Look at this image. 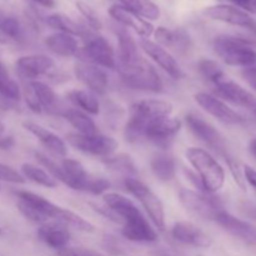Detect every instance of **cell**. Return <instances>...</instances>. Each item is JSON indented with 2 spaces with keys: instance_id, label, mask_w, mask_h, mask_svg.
Listing matches in <instances>:
<instances>
[{
  "instance_id": "25",
  "label": "cell",
  "mask_w": 256,
  "mask_h": 256,
  "mask_svg": "<svg viewBox=\"0 0 256 256\" xmlns=\"http://www.w3.org/2000/svg\"><path fill=\"white\" fill-rule=\"evenodd\" d=\"M45 45L50 52L62 58L75 56L80 49L76 36L60 32L48 35L45 38Z\"/></svg>"
},
{
  "instance_id": "39",
  "label": "cell",
  "mask_w": 256,
  "mask_h": 256,
  "mask_svg": "<svg viewBox=\"0 0 256 256\" xmlns=\"http://www.w3.org/2000/svg\"><path fill=\"white\" fill-rule=\"evenodd\" d=\"M0 32L9 38L12 42H22L24 38V30L20 22L15 16L10 15H5L4 19L0 22Z\"/></svg>"
},
{
  "instance_id": "20",
  "label": "cell",
  "mask_w": 256,
  "mask_h": 256,
  "mask_svg": "<svg viewBox=\"0 0 256 256\" xmlns=\"http://www.w3.org/2000/svg\"><path fill=\"white\" fill-rule=\"evenodd\" d=\"M55 62L48 55L35 54L20 56L15 62L16 72L25 79H36L54 69Z\"/></svg>"
},
{
  "instance_id": "59",
  "label": "cell",
  "mask_w": 256,
  "mask_h": 256,
  "mask_svg": "<svg viewBox=\"0 0 256 256\" xmlns=\"http://www.w3.org/2000/svg\"><path fill=\"white\" fill-rule=\"evenodd\" d=\"M2 234V226H0V235Z\"/></svg>"
},
{
  "instance_id": "50",
  "label": "cell",
  "mask_w": 256,
  "mask_h": 256,
  "mask_svg": "<svg viewBox=\"0 0 256 256\" xmlns=\"http://www.w3.org/2000/svg\"><path fill=\"white\" fill-rule=\"evenodd\" d=\"M242 76L244 78L245 82L256 92V66L245 68L242 72Z\"/></svg>"
},
{
  "instance_id": "3",
  "label": "cell",
  "mask_w": 256,
  "mask_h": 256,
  "mask_svg": "<svg viewBox=\"0 0 256 256\" xmlns=\"http://www.w3.org/2000/svg\"><path fill=\"white\" fill-rule=\"evenodd\" d=\"M18 198V210L24 218L36 224L56 222L62 208L45 199L42 195L26 190H16L14 192Z\"/></svg>"
},
{
  "instance_id": "34",
  "label": "cell",
  "mask_w": 256,
  "mask_h": 256,
  "mask_svg": "<svg viewBox=\"0 0 256 256\" xmlns=\"http://www.w3.org/2000/svg\"><path fill=\"white\" fill-rule=\"evenodd\" d=\"M119 2H122L120 5L132 10V12H135L145 20L155 22L162 15L160 8L152 0H119Z\"/></svg>"
},
{
  "instance_id": "1",
  "label": "cell",
  "mask_w": 256,
  "mask_h": 256,
  "mask_svg": "<svg viewBox=\"0 0 256 256\" xmlns=\"http://www.w3.org/2000/svg\"><path fill=\"white\" fill-rule=\"evenodd\" d=\"M185 156L199 174L202 192L214 194L225 184V172L216 159L202 148H188Z\"/></svg>"
},
{
  "instance_id": "11",
  "label": "cell",
  "mask_w": 256,
  "mask_h": 256,
  "mask_svg": "<svg viewBox=\"0 0 256 256\" xmlns=\"http://www.w3.org/2000/svg\"><path fill=\"white\" fill-rule=\"evenodd\" d=\"M194 99L202 109H204L208 114H210L224 124L242 125L245 122L244 116H242L239 112H235L229 105L225 104L222 100L218 99L214 95L202 92H196L194 95Z\"/></svg>"
},
{
  "instance_id": "38",
  "label": "cell",
  "mask_w": 256,
  "mask_h": 256,
  "mask_svg": "<svg viewBox=\"0 0 256 256\" xmlns=\"http://www.w3.org/2000/svg\"><path fill=\"white\" fill-rule=\"evenodd\" d=\"M148 122L140 119V118L130 115L129 120L125 124L124 136L129 142H140L145 140V129H146Z\"/></svg>"
},
{
  "instance_id": "23",
  "label": "cell",
  "mask_w": 256,
  "mask_h": 256,
  "mask_svg": "<svg viewBox=\"0 0 256 256\" xmlns=\"http://www.w3.org/2000/svg\"><path fill=\"white\" fill-rule=\"evenodd\" d=\"M122 234L125 239L132 242H155L158 240L156 232L144 215L122 222Z\"/></svg>"
},
{
  "instance_id": "43",
  "label": "cell",
  "mask_w": 256,
  "mask_h": 256,
  "mask_svg": "<svg viewBox=\"0 0 256 256\" xmlns=\"http://www.w3.org/2000/svg\"><path fill=\"white\" fill-rule=\"evenodd\" d=\"M225 162H226L228 168H229L230 172L232 175V179L235 180L238 186L242 190V192H246V182L244 179V174H242V169L240 166V164L238 162V160L235 159L232 155L225 158Z\"/></svg>"
},
{
  "instance_id": "22",
  "label": "cell",
  "mask_w": 256,
  "mask_h": 256,
  "mask_svg": "<svg viewBox=\"0 0 256 256\" xmlns=\"http://www.w3.org/2000/svg\"><path fill=\"white\" fill-rule=\"evenodd\" d=\"M102 199H104L105 205L119 218L122 222L142 216V212H140V209H138L134 202H132L125 195L119 194V192H106L102 195Z\"/></svg>"
},
{
  "instance_id": "13",
  "label": "cell",
  "mask_w": 256,
  "mask_h": 256,
  "mask_svg": "<svg viewBox=\"0 0 256 256\" xmlns=\"http://www.w3.org/2000/svg\"><path fill=\"white\" fill-rule=\"evenodd\" d=\"M218 225L238 240L250 246H256V226L245 220L234 216L226 210H222L214 220Z\"/></svg>"
},
{
  "instance_id": "16",
  "label": "cell",
  "mask_w": 256,
  "mask_h": 256,
  "mask_svg": "<svg viewBox=\"0 0 256 256\" xmlns=\"http://www.w3.org/2000/svg\"><path fill=\"white\" fill-rule=\"evenodd\" d=\"M74 72L80 82L89 88L94 94H105L109 85L106 72L100 66L89 62H78L74 65Z\"/></svg>"
},
{
  "instance_id": "2",
  "label": "cell",
  "mask_w": 256,
  "mask_h": 256,
  "mask_svg": "<svg viewBox=\"0 0 256 256\" xmlns=\"http://www.w3.org/2000/svg\"><path fill=\"white\" fill-rule=\"evenodd\" d=\"M212 49L230 66L250 68L256 65V49L244 38L219 35L212 42Z\"/></svg>"
},
{
  "instance_id": "9",
  "label": "cell",
  "mask_w": 256,
  "mask_h": 256,
  "mask_svg": "<svg viewBox=\"0 0 256 256\" xmlns=\"http://www.w3.org/2000/svg\"><path fill=\"white\" fill-rule=\"evenodd\" d=\"M179 200L188 212H192L202 219L212 220L218 216L222 210H224L220 200L212 196L208 192H199L189 189H182L179 192Z\"/></svg>"
},
{
  "instance_id": "61",
  "label": "cell",
  "mask_w": 256,
  "mask_h": 256,
  "mask_svg": "<svg viewBox=\"0 0 256 256\" xmlns=\"http://www.w3.org/2000/svg\"><path fill=\"white\" fill-rule=\"evenodd\" d=\"M0 190H2V185H0Z\"/></svg>"
},
{
  "instance_id": "47",
  "label": "cell",
  "mask_w": 256,
  "mask_h": 256,
  "mask_svg": "<svg viewBox=\"0 0 256 256\" xmlns=\"http://www.w3.org/2000/svg\"><path fill=\"white\" fill-rule=\"evenodd\" d=\"M232 2L234 6L244 10L248 14H255L256 12V0H228Z\"/></svg>"
},
{
  "instance_id": "6",
  "label": "cell",
  "mask_w": 256,
  "mask_h": 256,
  "mask_svg": "<svg viewBox=\"0 0 256 256\" xmlns=\"http://www.w3.org/2000/svg\"><path fill=\"white\" fill-rule=\"evenodd\" d=\"M124 184L128 192L139 200L155 228L160 232H164L166 222H165L164 205L160 198L148 185H145L136 178H126Z\"/></svg>"
},
{
  "instance_id": "19",
  "label": "cell",
  "mask_w": 256,
  "mask_h": 256,
  "mask_svg": "<svg viewBox=\"0 0 256 256\" xmlns=\"http://www.w3.org/2000/svg\"><path fill=\"white\" fill-rule=\"evenodd\" d=\"M22 126L26 132H29L30 134L34 135L38 140L42 144V146L48 150L49 152H52L55 156L65 158L68 154V148L65 144L64 140L56 135L55 132H50L49 129H46L42 125L38 124V122H32V120H25L22 122Z\"/></svg>"
},
{
  "instance_id": "49",
  "label": "cell",
  "mask_w": 256,
  "mask_h": 256,
  "mask_svg": "<svg viewBox=\"0 0 256 256\" xmlns=\"http://www.w3.org/2000/svg\"><path fill=\"white\" fill-rule=\"evenodd\" d=\"M90 206H92L95 212H99L100 215H102V216L106 218V219L112 220V222H120L119 218H118L116 215H115L114 212H112V210L106 206V205L102 206V205H98V204H90Z\"/></svg>"
},
{
  "instance_id": "37",
  "label": "cell",
  "mask_w": 256,
  "mask_h": 256,
  "mask_svg": "<svg viewBox=\"0 0 256 256\" xmlns=\"http://www.w3.org/2000/svg\"><path fill=\"white\" fill-rule=\"evenodd\" d=\"M0 95L12 102H18L22 98L19 84L10 76L6 66L2 62H0Z\"/></svg>"
},
{
  "instance_id": "40",
  "label": "cell",
  "mask_w": 256,
  "mask_h": 256,
  "mask_svg": "<svg viewBox=\"0 0 256 256\" xmlns=\"http://www.w3.org/2000/svg\"><path fill=\"white\" fill-rule=\"evenodd\" d=\"M199 70L202 72V76L210 82L212 84L216 85L218 82H220L222 80H224L225 74L222 70V68L218 65L216 62L209 59H202L199 62Z\"/></svg>"
},
{
  "instance_id": "5",
  "label": "cell",
  "mask_w": 256,
  "mask_h": 256,
  "mask_svg": "<svg viewBox=\"0 0 256 256\" xmlns=\"http://www.w3.org/2000/svg\"><path fill=\"white\" fill-rule=\"evenodd\" d=\"M80 38L84 40V48L79 49V52L75 55L79 58L80 62H92L105 69L116 68V56H115L114 49L102 35L89 32L86 29H84V32Z\"/></svg>"
},
{
  "instance_id": "31",
  "label": "cell",
  "mask_w": 256,
  "mask_h": 256,
  "mask_svg": "<svg viewBox=\"0 0 256 256\" xmlns=\"http://www.w3.org/2000/svg\"><path fill=\"white\" fill-rule=\"evenodd\" d=\"M68 99L82 112L90 115H98L100 112V102L96 94L90 90H72L68 92Z\"/></svg>"
},
{
  "instance_id": "35",
  "label": "cell",
  "mask_w": 256,
  "mask_h": 256,
  "mask_svg": "<svg viewBox=\"0 0 256 256\" xmlns=\"http://www.w3.org/2000/svg\"><path fill=\"white\" fill-rule=\"evenodd\" d=\"M45 22L48 24V26L56 30V32H68V34H72L74 36H82V32H84V28L80 26L72 18L62 14V12H55V14L48 15L45 18Z\"/></svg>"
},
{
  "instance_id": "58",
  "label": "cell",
  "mask_w": 256,
  "mask_h": 256,
  "mask_svg": "<svg viewBox=\"0 0 256 256\" xmlns=\"http://www.w3.org/2000/svg\"><path fill=\"white\" fill-rule=\"evenodd\" d=\"M4 16H5V12H2V9H0V22H2V20L4 19Z\"/></svg>"
},
{
  "instance_id": "52",
  "label": "cell",
  "mask_w": 256,
  "mask_h": 256,
  "mask_svg": "<svg viewBox=\"0 0 256 256\" xmlns=\"http://www.w3.org/2000/svg\"><path fill=\"white\" fill-rule=\"evenodd\" d=\"M242 212L250 219L256 222V205L252 202H244L242 204Z\"/></svg>"
},
{
  "instance_id": "46",
  "label": "cell",
  "mask_w": 256,
  "mask_h": 256,
  "mask_svg": "<svg viewBox=\"0 0 256 256\" xmlns=\"http://www.w3.org/2000/svg\"><path fill=\"white\" fill-rule=\"evenodd\" d=\"M59 256H102L94 250L82 249V248H64L59 250Z\"/></svg>"
},
{
  "instance_id": "41",
  "label": "cell",
  "mask_w": 256,
  "mask_h": 256,
  "mask_svg": "<svg viewBox=\"0 0 256 256\" xmlns=\"http://www.w3.org/2000/svg\"><path fill=\"white\" fill-rule=\"evenodd\" d=\"M35 158H36L38 162H39L40 164L45 168V169H48V172H49V174L52 175L55 180H58V182H62V184H65L68 186V178H66V175H65L64 170H62V165H59L58 162H55L52 159L48 158L46 155L42 154V152H36V154H35Z\"/></svg>"
},
{
  "instance_id": "12",
  "label": "cell",
  "mask_w": 256,
  "mask_h": 256,
  "mask_svg": "<svg viewBox=\"0 0 256 256\" xmlns=\"http://www.w3.org/2000/svg\"><path fill=\"white\" fill-rule=\"evenodd\" d=\"M139 45L142 49V52L148 54V56L154 60L172 79L182 80L185 76L179 62H176V59L164 46L149 39H142L139 42Z\"/></svg>"
},
{
  "instance_id": "56",
  "label": "cell",
  "mask_w": 256,
  "mask_h": 256,
  "mask_svg": "<svg viewBox=\"0 0 256 256\" xmlns=\"http://www.w3.org/2000/svg\"><path fill=\"white\" fill-rule=\"evenodd\" d=\"M0 44H2V45H10V44H12V42L9 39V38L5 36V35L2 34V32H0Z\"/></svg>"
},
{
  "instance_id": "53",
  "label": "cell",
  "mask_w": 256,
  "mask_h": 256,
  "mask_svg": "<svg viewBox=\"0 0 256 256\" xmlns=\"http://www.w3.org/2000/svg\"><path fill=\"white\" fill-rule=\"evenodd\" d=\"M15 146V139L12 135H2L0 136V149L10 150Z\"/></svg>"
},
{
  "instance_id": "44",
  "label": "cell",
  "mask_w": 256,
  "mask_h": 256,
  "mask_svg": "<svg viewBox=\"0 0 256 256\" xmlns=\"http://www.w3.org/2000/svg\"><path fill=\"white\" fill-rule=\"evenodd\" d=\"M0 182H10V184H24L26 179L14 168L0 162Z\"/></svg>"
},
{
  "instance_id": "24",
  "label": "cell",
  "mask_w": 256,
  "mask_h": 256,
  "mask_svg": "<svg viewBox=\"0 0 256 256\" xmlns=\"http://www.w3.org/2000/svg\"><path fill=\"white\" fill-rule=\"evenodd\" d=\"M38 236L45 245L58 252L66 248L70 242L69 230L56 222H46L40 225L38 229Z\"/></svg>"
},
{
  "instance_id": "51",
  "label": "cell",
  "mask_w": 256,
  "mask_h": 256,
  "mask_svg": "<svg viewBox=\"0 0 256 256\" xmlns=\"http://www.w3.org/2000/svg\"><path fill=\"white\" fill-rule=\"evenodd\" d=\"M242 174H244L245 182L256 190V170L254 168L249 166V165H244V168H242Z\"/></svg>"
},
{
  "instance_id": "26",
  "label": "cell",
  "mask_w": 256,
  "mask_h": 256,
  "mask_svg": "<svg viewBox=\"0 0 256 256\" xmlns=\"http://www.w3.org/2000/svg\"><path fill=\"white\" fill-rule=\"evenodd\" d=\"M62 168L68 178V186L72 190L86 192V188L92 180V175L86 172L84 165L75 159L65 158L62 162Z\"/></svg>"
},
{
  "instance_id": "10",
  "label": "cell",
  "mask_w": 256,
  "mask_h": 256,
  "mask_svg": "<svg viewBox=\"0 0 256 256\" xmlns=\"http://www.w3.org/2000/svg\"><path fill=\"white\" fill-rule=\"evenodd\" d=\"M182 122L176 118H158L148 122L145 129V140L154 142L162 149H168L182 129Z\"/></svg>"
},
{
  "instance_id": "54",
  "label": "cell",
  "mask_w": 256,
  "mask_h": 256,
  "mask_svg": "<svg viewBox=\"0 0 256 256\" xmlns=\"http://www.w3.org/2000/svg\"><path fill=\"white\" fill-rule=\"evenodd\" d=\"M32 2L39 6L46 8V9H52L55 6V0H32Z\"/></svg>"
},
{
  "instance_id": "21",
  "label": "cell",
  "mask_w": 256,
  "mask_h": 256,
  "mask_svg": "<svg viewBox=\"0 0 256 256\" xmlns=\"http://www.w3.org/2000/svg\"><path fill=\"white\" fill-rule=\"evenodd\" d=\"M172 109H174L172 104L166 100L146 99L135 102L130 110V112H132L130 115H134V116H138L149 122L152 120L158 119V118L170 116Z\"/></svg>"
},
{
  "instance_id": "42",
  "label": "cell",
  "mask_w": 256,
  "mask_h": 256,
  "mask_svg": "<svg viewBox=\"0 0 256 256\" xmlns=\"http://www.w3.org/2000/svg\"><path fill=\"white\" fill-rule=\"evenodd\" d=\"M75 5H76V9L79 10V12L82 15V18L86 20L88 25H89L94 32H99L102 28V20H100V18L98 16L96 12H95V10L92 9L90 5H88L86 2H76Z\"/></svg>"
},
{
  "instance_id": "55",
  "label": "cell",
  "mask_w": 256,
  "mask_h": 256,
  "mask_svg": "<svg viewBox=\"0 0 256 256\" xmlns=\"http://www.w3.org/2000/svg\"><path fill=\"white\" fill-rule=\"evenodd\" d=\"M249 152H250V154H252V156L256 159V138L252 139V142H249Z\"/></svg>"
},
{
  "instance_id": "15",
  "label": "cell",
  "mask_w": 256,
  "mask_h": 256,
  "mask_svg": "<svg viewBox=\"0 0 256 256\" xmlns=\"http://www.w3.org/2000/svg\"><path fill=\"white\" fill-rule=\"evenodd\" d=\"M214 86L218 95L222 96V99L228 100L236 106L244 108V109L252 112V114L256 112V96L238 82H232L229 78H225Z\"/></svg>"
},
{
  "instance_id": "29",
  "label": "cell",
  "mask_w": 256,
  "mask_h": 256,
  "mask_svg": "<svg viewBox=\"0 0 256 256\" xmlns=\"http://www.w3.org/2000/svg\"><path fill=\"white\" fill-rule=\"evenodd\" d=\"M29 86L32 88L42 112L46 110V112H55V114L62 112V110L59 109V98L49 85L42 82H38V80H32L29 82Z\"/></svg>"
},
{
  "instance_id": "45",
  "label": "cell",
  "mask_w": 256,
  "mask_h": 256,
  "mask_svg": "<svg viewBox=\"0 0 256 256\" xmlns=\"http://www.w3.org/2000/svg\"><path fill=\"white\" fill-rule=\"evenodd\" d=\"M110 189L109 180L104 178H92L89 185L86 188V192L92 195H104Z\"/></svg>"
},
{
  "instance_id": "14",
  "label": "cell",
  "mask_w": 256,
  "mask_h": 256,
  "mask_svg": "<svg viewBox=\"0 0 256 256\" xmlns=\"http://www.w3.org/2000/svg\"><path fill=\"white\" fill-rule=\"evenodd\" d=\"M204 15L215 22H226L235 26L250 29L255 22L248 12L230 4H216L204 9Z\"/></svg>"
},
{
  "instance_id": "33",
  "label": "cell",
  "mask_w": 256,
  "mask_h": 256,
  "mask_svg": "<svg viewBox=\"0 0 256 256\" xmlns=\"http://www.w3.org/2000/svg\"><path fill=\"white\" fill-rule=\"evenodd\" d=\"M152 174L160 182H172L176 174V162L170 155L159 154L154 156L150 162Z\"/></svg>"
},
{
  "instance_id": "30",
  "label": "cell",
  "mask_w": 256,
  "mask_h": 256,
  "mask_svg": "<svg viewBox=\"0 0 256 256\" xmlns=\"http://www.w3.org/2000/svg\"><path fill=\"white\" fill-rule=\"evenodd\" d=\"M154 36L156 39L155 42H158L162 46L172 48V49L176 50H188V48H189V36L182 32L159 26L154 30Z\"/></svg>"
},
{
  "instance_id": "18",
  "label": "cell",
  "mask_w": 256,
  "mask_h": 256,
  "mask_svg": "<svg viewBox=\"0 0 256 256\" xmlns=\"http://www.w3.org/2000/svg\"><path fill=\"white\" fill-rule=\"evenodd\" d=\"M109 15L116 22L122 24V26L132 28L136 34H139L142 39H148L152 34H154V26L150 22L142 19V16L132 12V10L126 9L120 4H114L109 8Z\"/></svg>"
},
{
  "instance_id": "17",
  "label": "cell",
  "mask_w": 256,
  "mask_h": 256,
  "mask_svg": "<svg viewBox=\"0 0 256 256\" xmlns=\"http://www.w3.org/2000/svg\"><path fill=\"white\" fill-rule=\"evenodd\" d=\"M172 239L182 244L190 245L195 248H210L214 244V240L202 228L189 222H178L172 228Z\"/></svg>"
},
{
  "instance_id": "57",
  "label": "cell",
  "mask_w": 256,
  "mask_h": 256,
  "mask_svg": "<svg viewBox=\"0 0 256 256\" xmlns=\"http://www.w3.org/2000/svg\"><path fill=\"white\" fill-rule=\"evenodd\" d=\"M4 132H5V125H4V122L0 120V136H2V135H4Z\"/></svg>"
},
{
  "instance_id": "4",
  "label": "cell",
  "mask_w": 256,
  "mask_h": 256,
  "mask_svg": "<svg viewBox=\"0 0 256 256\" xmlns=\"http://www.w3.org/2000/svg\"><path fill=\"white\" fill-rule=\"evenodd\" d=\"M119 72L122 82L128 88L152 92H160L162 90V82L159 74L142 56L132 64L119 66Z\"/></svg>"
},
{
  "instance_id": "32",
  "label": "cell",
  "mask_w": 256,
  "mask_h": 256,
  "mask_svg": "<svg viewBox=\"0 0 256 256\" xmlns=\"http://www.w3.org/2000/svg\"><path fill=\"white\" fill-rule=\"evenodd\" d=\"M105 166L112 172H118V174L125 175L126 178H135L138 174V169L135 166V162L129 154L125 152H119V154H112L102 159Z\"/></svg>"
},
{
  "instance_id": "28",
  "label": "cell",
  "mask_w": 256,
  "mask_h": 256,
  "mask_svg": "<svg viewBox=\"0 0 256 256\" xmlns=\"http://www.w3.org/2000/svg\"><path fill=\"white\" fill-rule=\"evenodd\" d=\"M65 120L70 122L72 128L76 130L79 134L82 135H94L98 134V126L94 120L89 116V114L82 112L79 109H72V108H64L62 114Z\"/></svg>"
},
{
  "instance_id": "8",
  "label": "cell",
  "mask_w": 256,
  "mask_h": 256,
  "mask_svg": "<svg viewBox=\"0 0 256 256\" xmlns=\"http://www.w3.org/2000/svg\"><path fill=\"white\" fill-rule=\"evenodd\" d=\"M185 122H186V125L192 130V134L198 139L202 140V142H205L210 149H212L215 152L222 155L224 159L232 155L229 152V145H228V142L225 140L224 135L220 132H218V129H215L210 122H208L206 120L202 119L199 115L194 114V112L186 114Z\"/></svg>"
},
{
  "instance_id": "36",
  "label": "cell",
  "mask_w": 256,
  "mask_h": 256,
  "mask_svg": "<svg viewBox=\"0 0 256 256\" xmlns=\"http://www.w3.org/2000/svg\"><path fill=\"white\" fill-rule=\"evenodd\" d=\"M20 170H22V175L25 179H29L30 182H35V184L42 185L48 189H54L58 186V182L49 172H45L40 166L32 164V162H24Z\"/></svg>"
},
{
  "instance_id": "7",
  "label": "cell",
  "mask_w": 256,
  "mask_h": 256,
  "mask_svg": "<svg viewBox=\"0 0 256 256\" xmlns=\"http://www.w3.org/2000/svg\"><path fill=\"white\" fill-rule=\"evenodd\" d=\"M68 142L79 152L84 154L102 156V159L110 155L115 154L119 148V142L112 136H106L102 134L82 135L79 132H70L66 136Z\"/></svg>"
},
{
  "instance_id": "48",
  "label": "cell",
  "mask_w": 256,
  "mask_h": 256,
  "mask_svg": "<svg viewBox=\"0 0 256 256\" xmlns=\"http://www.w3.org/2000/svg\"><path fill=\"white\" fill-rule=\"evenodd\" d=\"M25 102H26L28 106L32 109V112H38V114L42 112V106H40L39 102L36 100V98H35L34 92H32V88H30V86L26 88V92H25Z\"/></svg>"
},
{
  "instance_id": "60",
  "label": "cell",
  "mask_w": 256,
  "mask_h": 256,
  "mask_svg": "<svg viewBox=\"0 0 256 256\" xmlns=\"http://www.w3.org/2000/svg\"><path fill=\"white\" fill-rule=\"evenodd\" d=\"M254 116H255V120H256V112H254Z\"/></svg>"
},
{
  "instance_id": "27",
  "label": "cell",
  "mask_w": 256,
  "mask_h": 256,
  "mask_svg": "<svg viewBox=\"0 0 256 256\" xmlns=\"http://www.w3.org/2000/svg\"><path fill=\"white\" fill-rule=\"evenodd\" d=\"M118 42H119V55H118V66H124L136 62L142 58L138 50V45L134 38L125 29L116 30Z\"/></svg>"
}]
</instances>
